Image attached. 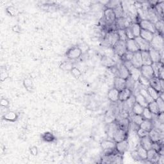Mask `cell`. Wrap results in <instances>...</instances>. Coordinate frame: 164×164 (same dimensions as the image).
Masks as SVG:
<instances>
[{
    "mask_svg": "<svg viewBox=\"0 0 164 164\" xmlns=\"http://www.w3.org/2000/svg\"><path fill=\"white\" fill-rule=\"evenodd\" d=\"M147 108L151 112V113H152L154 115H158L160 113L156 101H153V102H151V103H148Z\"/></svg>",
    "mask_w": 164,
    "mask_h": 164,
    "instance_id": "e575fe53",
    "label": "cell"
},
{
    "mask_svg": "<svg viewBox=\"0 0 164 164\" xmlns=\"http://www.w3.org/2000/svg\"><path fill=\"white\" fill-rule=\"evenodd\" d=\"M119 41V36L117 30H111L106 33L104 38V43L108 47H113L115 44Z\"/></svg>",
    "mask_w": 164,
    "mask_h": 164,
    "instance_id": "6da1fadb",
    "label": "cell"
},
{
    "mask_svg": "<svg viewBox=\"0 0 164 164\" xmlns=\"http://www.w3.org/2000/svg\"><path fill=\"white\" fill-rule=\"evenodd\" d=\"M140 139H141L140 145L142 146L144 148H145L146 150H149L152 148L153 141L151 140V138L148 135L141 138Z\"/></svg>",
    "mask_w": 164,
    "mask_h": 164,
    "instance_id": "44dd1931",
    "label": "cell"
},
{
    "mask_svg": "<svg viewBox=\"0 0 164 164\" xmlns=\"http://www.w3.org/2000/svg\"><path fill=\"white\" fill-rule=\"evenodd\" d=\"M137 82L135 81L130 75V77L127 80H126V88H127V89H130L133 92V91L136 87Z\"/></svg>",
    "mask_w": 164,
    "mask_h": 164,
    "instance_id": "836d02e7",
    "label": "cell"
},
{
    "mask_svg": "<svg viewBox=\"0 0 164 164\" xmlns=\"http://www.w3.org/2000/svg\"><path fill=\"white\" fill-rule=\"evenodd\" d=\"M129 147V142L128 139H125L124 141L116 142V149L117 152L121 155L124 154L127 152Z\"/></svg>",
    "mask_w": 164,
    "mask_h": 164,
    "instance_id": "5bb4252c",
    "label": "cell"
},
{
    "mask_svg": "<svg viewBox=\"0 0 164 164\" xmlns=\"http://www.w3.org/2000/svg\"><path fill=\"white\" fill-rule=\"evenodd\" d=\"M157 78H158L159 79L164 80V67H163V65L161 66V67L160 68V69L158 71Z\"/></svg>",
    "mask_w": 164,
    "mask_h": 164,
    "instance_id": "9f6ffc18",
    "label": "cell"
},
{
    "mask_svg": "<svg viewBox=\"0 0 164 164\" xmlns=\"http://www.w3.org/2000/svg\"><path fill=\"white\" fill-rule=\"evenodd\" d=\"M113 87L116 88L119 91L125 89L126 80L120 77H115L114 81H113Z\"/></svg>",
    "mask_w": 164,
    "mask_h": 164,
    "instance_id": "ffe728a7",
    "label": "cell"
},
{
    "mask_svg": "<svg viewBox=\"0 0 164 164\" xmlns=\"http://www.w3.org/2000/svg\"><path fill=\"white\" fill-rule=\"evenodd\" d=\"M101 63L103 66L110 69L113 67L117 66V62L115 60H113L112 58L108 55H103L101 59Z\"/></svg>",
    "mask_w": 164,
    "mask_h": 164,
    "instance_id": "8fae6325",
    "label": "cell"
},
{
    "mask_svg": "<svg viewBox=\"0 0 164 164\" xmlns=\"http://www.w3.org/2000/svg\"><path fill=\"white\" fill-rule=\"evenodd\" d=\"M2 117L5 121H10V122H14L17 119L18 116L16 112L12 111H8L3 116H2Z\"/></svg>",
    "mask_w": 164,
    "mask_h": 164,
    "instance_id": "4dcf8cb0",
    "label": "cell"
},
{
    "mask_svg": "<svg viewBox=\"0 0 164 164\" xmlns=\"http://www.w3.org/2000/svg\"><path fill=\"white\" fill-rule=\"evenodd\" d=\"M117 33L119 36V39L120 41L126 42L128 39V37L126 33V30H117Z\"/></svg>",
    "mask_w": 164,
    "mask_h": 164,
    "instance_id": "7dc6e473",
    "label": "cell"
},
{
    "mask_svg": "<svg viewBox=\"0 0 164 164\" xmlns=\"http://www.w3.org/2000/svg\"><path fill=\"white\" fill-rule=\"evenodd\" d=\"M133 94V92L130 89L125 88V89L119 91V101L122 103L126 102Z\"/></svg>",
    "mask_w": 164,
    "mask_h": 164,
    "instance_id": "e0dca14e",
    "label": "cell"
},
{
    "mask_svg": "<svg viewBox=\"0 0 164 164\" xmlns=\"http://www.w3.org/2000/svg\"><path fill=\"white\" fill-rule=\"evenodd\" d=\"M119 91L116 88L113 87L108 92V98L112 103H117L119 102Z\"/></svg>",
    "mask_w": 164,
    "mask_h": 164,
    "instance_id": "ac0fdd59",
    "label": "cell"
},
{
    "mask_svg": "<svg viewBox=\"0 0 164 164\" xmlns=\"http://www.w3.org/2000/svg\"><path fill=\"white\" fill-rule=\"evenodd\" d=\"M126 46H127L128 52L134 53L139 51L135 39H127V41H126Z\"/></svg>",
    "mask_w": 164,
    "mask_h": 164,
    "instance_id": "d6986e66",
    "label": "cell"
},
{
    "mask_svg": "<svg viewBox=\"0 0 164 164\" xmlns=\"http://www.w3.org/2000/svg\"><path fill=\"white\" fill-rule=\"evenodd\" d=\"M164 2H158L157 4L153 7L155 11L160 19H163V9H164Z\"/></svg>",
    "mask_w": 164,
    "mask_h": 164,
    "instance_id": "484cf974",
    "label": "cell"
},
{
    "mask_svg": "<svg viewBox=\"0 0 164 164\" xmlns=\"http://www.w3.org/2000/svg\"><path fill=\"white\" fill-rule=\"evenodd\" d=\"M163 163H164V155H160L159 159H158V163L163 164Z\"/></svg>",
    "mask_w": 164,
    "mask_h": 164,
    "instance_id": "6125c7cd",
    "label": "cell"
},
{
    "mask_svg": "<svg viewBox=\"0 0 164 164\" xmlns=\"http://www.w3.org/2000/svg\"><path fill=\"white\" fill-rule=\"evenodd\" d=\"M30 153L33 156H37L38 154V149L36 146H33V147H30Z\"/></svg>",
    "mask_w": 164,
    "mask_h": 164,
    "instance_id": "91938a15",
    "label": "cell"
},
{
    "mask_svg": "<svg viewBox=\"0 0 164 164\" xmlns=\"http://www.w3.org/2000/svg\"><path fill=\"white\" fill-rule=\"evenodd\" d=\"M116 142L114 141H110V140H105L103 141L101 143V147L103 151L110 150L116 149Z\"/></svg>",
    "mask_w": 164,
    "mask_h": 164,
    "instance_id": "7402d4cb",
    "label": "cell"
},
{
    "mask_svg": "<svg viewBox=\"0 0 164 164\" xmlns=\"http://www.w3.org/2000/svg\"><path fill=\"white\" fill-rule=\"evenodd\" d=\"M72 63L70 62H64L60 65V68L64 71H71L73 67Z\"/></svg>",
    "mask_w": 164,
    "mask_h": 164,
    "instance_id": "ee69618b",
    "label": "cell"
},
{
    "mask_svg": "<svg viewBox=\"0 0 164 164\" xmlns=\"http://www.w3.org/2000/svg\"><path fill=\"white\" fill-rule=\"evenodd\" d=\"M144 120V119L142 115L133 114L132 117V122H133V123L138 125L139 127Z\"/></svg>",
    "mask_w": 164,
    "mask_h": 164,
    "instance_id": "bcb514c9",
    "label": "cell"
},
{
    "mask_svg": "<svg viewBox=\"0 0 164 164\" xmlns=\"http://www.w3.org/2000/svg\"><path fill=\"white\" fill-rule=\"evenodd\" d=\"M131 155L132 157V158L135 160H138V161H141V159L140 158L139 156L138 155L137 153V151L136 150H135L134 151H132V152L131 153Z\"/></svg>",
    "mask_w": 164,
    "mask_h": 164,
    "instance_id": "680465c9",
    "label": "cell"
},
{
    "mask_svg": "<svg viewBox=\"0 0 164 164\" xmlns=\"http://www.w3.org/2000/svg\"><path fill=\"white\" fill-rule=\"evenodd\" d=\"M140 71L142 77L149 81L155 77L154 71L151 66H142L140 69Z\"/></svg>",
    "mask_w": 164,
    "mask_h": 164,
    "instance_id": "52a82bcc",
    "label": "cell"
},
{
    "mask_svg": "<svg viewBox=\"0 0 164 164\" xmlns=\"http://www.w3.org/2000/svg\"><path fill=\"white\" fill-rule=\"evenodd\" d=\"M117 123L120 128L127 131V132L128 131V128L130 127V121L127 117L121 119V120L118 121Z\"/></svg>",
    "mask_w": 164,
    "mask_h": 164,
    "instance_id": "d6a6232c",
    "label": "cell"
},
{
    "mask_svg": "<svg viewBox=\"0 0 164 164\" xmlns=\"http://www.w3.org/2000/svg\"><path fill=\"white\" fill-rule=\"evenodd\" d=\"M135 150L137 151L138 155L139 156L140 158L141 159V161H147V150H146L145 148H144L140 144L137 147Z\"/></svg>",
    "mask_w": 164,
    "mask_h": 164,
    "instance_id": "83f0119b",
    "label": "cell"
},
{
    "mask_svg": "<svg viewBox=\"0 0 164 164\" xmlns=\"http://www.w3.org/2000/svg\"><path fill=\"white\" fill-rule=\"evenodd\" d=\"M6 11L7 12V14L12 16V17H14L16 16L19 14V11L18 10L17 8L14 7V6H9L7 8Z\"/></svg>",
    "mask_w": 164,
    "mask_h": 164,
    "instance_id": "7bdbcfd3",
    "label": "cell"
},
{
    "mask_svg": "<svg viewBox=\"0 0 164 164\" xmlns=\"http://www.w3.org/2000/svg\"><path fill=\"white\" fill-rule=\"evenodd\" d=\"M82 52L78 46H73L69 48L66 53L67 58L70 60H77L81 57Z\"/></svg>",
    "mask_w": 164,
    "mask_h": 164,
    "instance_id": "3957f363",
    "label": "cell"
},
{
    "mask_svg": "<svg viewBox=\"0 0 164 164\" xmlns=\"http://www.w3.org/2000/svg\"><path fill=\"white\" fill-rule=\"evenodd\" d=\"M78 47L80 49V50L82 52V54H84V53H87L88 50L89 49V46H88L86 43H81L80 44H79L78 46Z\"/></svg>",
    "mask_w": 164,
    "mask_h": 164,
    "instance_id": "f5cc1de1",
    "label": "cell"
},
{
    "mask_svg": "<svg viewBox=\"0 0 164 164\" xmlns=\"http://www.w3.org/2000/svg\"><path fill=\"white\" fill-rule=\"evenodd\" d=\"M137 82H138V83H140L142 87L144 88H147L149 86V81L147 80V79H146L145 78H144L141 75L139 78H138Z\"/></svg>",
    "mask_w": 164,
    "mask_h": 164,
    "instance_id": "c3c4849f",
    "label": "cell"
},
{
    "mask_svg": "<svg viewBox=\"0 0 164 164\" xmlns=\"http://www.w3.org/2000/svg\"><path fill=\"white\" fill-rule=\"evenodd\" d=\"M149 86L153 88L155 90H156L159 93L162 92L160 85V79L158 78L154 77L152 79H151L149 80Z\"/></svg>",
    "mask_w": 164,
    "mask_h": 164,
    "instance_id": "603a6c76",
    "label": "cell"
},
{
    "mask_svg": "<svg viewBox=\"0 0 164 164\" xmlns=\"http://www.w3.org/2000/svg\"><path fill=\"white\" fill-rule=\"evenodd\" d=\"M155 27L157 31V33L162 35L163 34V28H164V23L163 19H159L155 23Z\"/></svg>",
    "mask_w": 164,
    "mask_h": 164,
    "instance_id": "74e56055",
    "label": "cell"
},
{
    "mask_svg": "<svg viewBox=\"0 0 164 164\" xmlns=\"http://www.w3.org/2000/svg\"><path fill=\"white\" fill-rule=\"evenodd\" d=\"M155 34L153 33L152 32L145 30H141V33H140V37L141 38H142L143 39H144L145 41L151 42L152 41L153 37H154Z\"/></svg>",
    "mask_w": 164,
    "mask_h": 164,
    "instance_id": "f546056e",
    "label": "cell"
},
{
    "mask_svg": "<svg viewBox=\"0 0 164 164\" xmlns=\"http://www.w3.org/2000/svg\"><path fill=\"white\" fill-rule=\"evenodd\" d=\"M131 22H128V21L127 18L125 17H120L116 19V22H115V26L116 30H126Z\"/></svg>",
    "mask_w": 164,
    "mask_h": 164,
    "instance_id": "9a60e30c",
    "label": "cell"
},
{
    "mask_svg": "<svg viewBox=\"0 0 164 164\" xmlns=\"http://www.w3.org/2000/svg\"><path fill=\"white\" fill-rule=\"evenodd\" d=\"M117 67L118 70L119 77L122 78L124 80H127L130 76V73L129 71L124 66L122 62L120 63L119 64H117Z\"/></svg>",
    "mask_w": 164,
    "mask_h": 164,
    "instance_id": "2e32d148",
    "label": "cell"
},
{
    "mask_svg": "<svg viewBox=\"0 0 164 164\" xmlns=\"http://www.w3.org/2000/svg\"><path fill=\"white\" fill-rule=\"evenodd\" d=\"M148 136L151 138V140L153 141V142L163 143V132L160 130L153 128L149 132Z\"/></svg>",
    "mask_w": 164,
    "mask_h": 164,
    "instance_id": "5b68a950",
    "label": "cell"
},
{
    "mask_svg": "<svg viewBox=\"0 0 164 164\" xmlns=\"http://www.w3.org/2000/svg\"><path fill=\"white\" fill-rule=\"evenodd\" d=\"M8 77V72L5 69H2L1 70V81L4 82L5 81Z\"/></svg>",
    "mask_w": 164,
    "mask_h": 164,
    "instance_id": "11a10c76",
    "label": "cell"
},
{
    "mask_svg": "<svg viewBox=\"0 0 164 164\" xmlns=\"http://www.w3.org/2000/svg\"><path fill=\"white\" fill-rule=\"evenodd\" d=\"M146 89H147V91L149 95L150 96V97L152 98L154 101L157 100L159 97L160 93H159L156 90H155L153 88L149 86L148 87L146 88Z\"/></svg>",
    "mask_w": 164,
    "mask_h": 164,
    "instance_id": "ab89813d",
    "label": "cell"
},
{
    "mask_svg": "<svg viewBox=\"0 0 164 164\" xmlns=\"http://www.w3.org/2000/svg\"><path fill=\"white\" fill-rule=\"evenodd\" d=\"M142 62L143 66H151L153 64L152 60L151 59L149 52H141Z\"/></svg>",
    "mask_w": 164,
    "mask_h": 164,
    "instance_id": "4316f807",
    "label": "cell"
},
{
    "mask_svg": "<svg viewBox=\"0 0 164 164\" xmlns=\"http://www.w3.org/2000/svg\"><path fill=\"white\" fill-rule=\"evenodd\" d=\"M112 10H113V12H114V13L116 14V16L117 19L124 17V12L123 5H122L121 2H120L119 3L117 4Z\"/></svg>",
    "mask_w": 164,
    "mask_h": 164,
    "instance_id": "f1b7e54d",
    "label": "cell"
},
{
    "mask_svg": "<svg viewBox=\"0 0 164 164\" xmlns=\"http://www.w3.org/2000/svg\"><path fill=\"white\" fill-rule=\"evenodd\" d=\"M23 85L24 87L26 88V89L29 92H32L34 90V86L33 83L32 79L28 78L24 79L23 81Z\"/></svg>",
    "mask_w": 164,
    "mask_h": 164,
    "instance_id": "60d3db41",
    "label": "cell"
},
{
    "mask_svg": "<svg viewBox=\"0 0 164 164\" xmlns=\"http://www.w3.org/2000/svg\"><path fill=\"white\" fill-rule=\"evenodd\" d=\"M119 128V126L116 122H112L110 123L108 125V129H107V134L108 135V137L111 138H113V136H114L116 131Z\"/></svg>",
    "mask_w": 164,
    "mask_h": 164,
    "instance_id": "d4e9b609",
    "label": "cell"
},
{
    "mask_svg": "<svg viewBox=\"0 0 164 164\" xmlns=\"http://www.w3.org/2000/svg\"><path fill=\"white\" fill-rule=\"evenodd\" d=\"M12 30L14 32H17V33H21V28L18 26V25H14V26L12 27Z\"/></svg>",
    "mask_w": 164,
    "mask_h": 164,
    "instance_id": "94428289",
    "label": "cell"
},
{
    "mask_svg": "<svg viewBox=\"0 0 164 164\" xmlns=\"http://www.w3.org/2000/svg\"><path fill=\"white\" fill-rule=\"evenodd\" d=\"M156 102L158 105V107L159 108V110H160V113H162L164 112V100H163L162 99H161L160 97L157 99L155 100Z\"/></svg>",
    "mask_w": 164,
    "mask_h": 164,
    "instance_id": "816d5d0a",
    "label": "cell"
},
{
    "mask_svg": "<svg viewBox=\"0 0 164 164\" xmlns=\"http://www.w3.org/2000/svg\"><path fill=\"white\" fill-rule=\"evenodd\" d=\"M71 72L75 78H79L82 75V72L80 71V70L76 67H72V69L71 71Z\"/></svg>",
    "mask_w": 164,
    "mask_h": 164,
    "instance_id": "f907efd6",
    "label": "cell"
},
{
    "mask_svg": "<svg viewBox=\"0 0 164 164\" xmlns=\"http://www.w3.org/2000/svg\"><path fill=\"white\" fill-rule=\"evenodd\" d=\"M144 107H142L141 105L138 104V103L135 102L133 107H132V110L133 114L135 115H142V112L144 110Z\"/></svg>",
    "mask_w": 164,
    "mask_h": 164,
    "instance_id": "8d00e7d4",
    "label": "cell"
},
{
    "mask_svg": "<svg viewBox=\"0 0 164 164\" xmlns=\"http://www.w3.org/2000/svg\"><path fill=\"white\" fill-rule=\"evenodd\" d=\"M136 133H137V136L139 137L140 138H142L144 137H146V136L148 135V134H149V132H146V130H143V129H142L141 128H138V130L136 132Z\"/></svg>",
    "mask_w": 164,
    "mask_h": 164,
    "instance_id": "db71d44e",
    "label": "cell"
},
{
    "mask_svg": "<svg viewBox=\"0 0 164 164\" xmlns=\"http://www.w3.org/2000/svg\"><path fill=\"white\" fill-rule=\"evenodd\" d=\"M138 24H139L141 29L151 32L154 34L157 33V31L155 27V23H153V22H151L147 19H143L138 22Z\"/></svg>",
    "mask_w": 164,
    "mask_h": 164,
    "instance_id": "8992f818",
    "label": "cell"
},
{
    "mask_svg": "<svg viewBox=\"0 0 164 164\" xmlns=\"http://www.w3.org/2000/svg\"><path fill=\"white\" fill-rule=\"evenodd\" d=\"M160 85H161V89H162V92H164V80L160 79Z\"/></svg>",
    "mask_w": 164,
    "mask_h": 164,
    "instance_id": "be15d7a7",
    "label": "cell"
},
{
    "mask_svg": "<svg viewBox=\"0 0 164 164\" xmlns=\"http://www.w3.org/2000/svg\"><path fill=\"white\" fill-rule=\"evenodd\" d=\"M140 128L146 130L147 132H149L153 128V121L150 120L144 119L140 125Z\"/></svg>",
    "mask_w": 164,
    "mask_h": 164,
    "instance_id": "1f68e13d",
    "label": "cell"
},
{
    "mask_svg": "<svg viewBox=\"0 0 164 164\" xmlns=\"http://www.w3.org/2000/svg\"><path fill=\"white\" fill-rule=\"evenodd\" d=\"M138 93L141 94L145 99L147 101V102L148 103H151V102H153V101H154L152 98H151L150 97V96L149 95L147 91V89L146 88H144V87H141V89H139V91H138Z\"/></svg>",
    "mask_w": 164,
    "mask_h": 164,
    "instance_id": "b9f144b4",
    "label": "cell"
},
{
    "mask_svg": "<svg viewBox=\"0 0 164 164\" xmlns=\"http://www.w3.org/2000/svg\"><path fill=\"white\" fill-rule=\"evenodd\" d=\"M134 39L137 44V46L140 52H146V51L148 52L149 49L151 47L150 42L145 41L140 36L138 37H135Z\"/></svg>",
    "mask_w": 164,
    "mask_h": 164,
    "instance_id": "ba28073f",
    "label": "cell"
},
{
    "mask_svg": "<svg viewBox=\"0 0 164 164\" xmlns=\"http://www.w3.org/2000/svg\"><path fill=\"white\" fill-rule=\"evenodd\" d=\"M150 44L151 47L157 50V51H163V39L162 35L157 33H155L152 41L150 42Z\"/></svg>",
    "mask_w": 164,
    "mask_h": 164,
    "instance_id": "7a4b0ae2",
    "label": "cell"
},
{
    "mask_svg": "<svg viewBox=\"0 0 164 164\" xmlns=\"http://www.w3.org/2000/svg\"><path fill=\"white\" fill-rule=\"evenodd\" d=\"M142 116L144 119L150 120V121H152L153 117V114L151 113V112L149 110L147 107H146L144 108Z\"/></svg>",
    "mask_w": 164,
    "mask_h": 164,
    "instance_id": "f6af8a7d",
    "label": "cell"
},
{
    "mask_svg": "<svg viewBox=\"0 0 164 164\" xmlns=\"http://www.w3.org/2000/svg\"><path fill=\"white\" fill-rule=\"evenodd\" d=\"M159 153L156 150L151 148L147 150V161L151 163H158L159 159Z\"/></svg>",
    "mask_w": 164,
    "mask_h": 164,
    "instance_id": "30bf717a",
    "label": "cell"
},
{
    "mask_svg": "<svg viewBox=\"0 0 164 164\" xmlns=\"http://www.w3.org/2000/svg\"><path fill=\"white\" fill-rule=\"evenodd\" d=\"M130 28V30H132L133 35L134 36V37H138L140 36V33H141V28L140 27L139 24L137 22H131L130 24V25L128 26Z\"/></svg>",
    "mask_w": 164,
    "mask_h": 164,
    "instance_id": "cb8c5ba5",
    "label": "cell"
},
{
    "mask_svg": "<svg viewBox=\"0 0 164 164\" xmlns=\"http://www.w3.org/2000/svg\"><path fill=\"white\" fill-rule=\"evenodd\" d=\"M135 97V101L136 102L138 103L139 105H141L142 107H143L144 108L147 107L148 105V103L147 102V101L146 100V99L139 93H138L136 95H134Z\"/></svg>",
    "mask_w": 164,
    "mask_h": 164,
    "instance_id": "d590c367",
    "label": "cell"
},
{
    "mask_svg": "<svg viewBox=\"0 0 164 164\" xmlns=\"http://www.w3.org/2000/svg\"><path fill=\"white\" fill-rule=\"evenodd\" d=\"M130 62L134 67L138 69H140L141 68V67L143 65H142V62L141 53L140 51H138L136 53H134L133 57Z\"/></svg>",
    "mask_w": 164,
    "mask_h": 164,
    "instance_id": "7c38bea8",
    "label": "cell"
},
{
    "mask_svg": "<svg viewBox=\"0 0 164 164\" xmlns=\"http://www.w3.org/2000/svg\"><path fill=\"white\" fill-rule=\"evenodd\" d=\"M112 49L114 53L120 58H121L124 55V53L127 52L126 42L120 40L112 47Z\"/></svg>",
    "mask_w": 164,
    "mask_h": 164,
    "instance_id": "277c9868",
    "label": "cell"
},
{
    "mask_svg": "<svg viewBox=\"0 0 164 164\" xmlns=\"http://www.w3.org/2000/svg\"><path fill=\"white\" fill-rule=\"evenodd\" d=\"M125 139H128V132L125 131L119 127L114 136H113V141H114L116 142H118Z\"/></svg>",
    "mask_w": 164,
    "mask_h": 164,
    "instance_id": "4fadbf2b",
    "label": "cell"
},
{
    "mask_svg": "<svg viewBox=\"0 0 164 164\" xmlns=\"http://www.w3.org/2000/svg\"><path fill=\"white\" fill-rule=\"evenodd\" d=\"M133 53H132L130 52H127L121 58L122 60V62H124V61H131L133 57Z\"/></svg>",
    "mask_w": 164,
    "mask_h": 164,
    "instance_id": "681fc988",
    "label": "cell"
},
{
    "mask_svg": "<svg viewBox=\"0 0 164 164\" xmlns=\"http://www.w3.org/2000/svg\"><path fill=\"white\" fill-rule=\"evenodd\" d=\"M9 102L8 100H7V99H5V98H2L1 99V101H0V105H1V107H8L9 106Z\"/></svg>",
    "mask_w": 164,
    "mask_h": 164,
    "instance_id": "6f0895ef",
    "label": "cell"
},
{
    "mask_svg": "<svg viewBox=\"0 0 164 164\" xmlns=\"http://www.w3.org/2000/svg\"><path fill=\"white\" fill-rule=\"evenodd\" d=\"M148 52L153 63L163 62V51L158 52L157 50L151 47Z\"/></svg>",
    "mask_w": 164,
    "mask_h": 164,
    "instance_id": "9c48e42d",
    "label": "cell"
},
{
    "mask_svg": "<svg viewBox=\"0 0 164 164\" xmlns=\"http://www.w3.org/2000/svg\"><path fill=\"white\" fill-rule=\"evenodd\" d=\"M42 140L46 142H53L55 140L54 135L50 132H45L41 136Z\"/></svg>",
    "mask_w": 164,
    "mask_h": 164,
    "instance_id": "f35d334b",
    "label": "cell"
}]
</instances>
